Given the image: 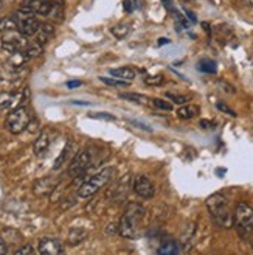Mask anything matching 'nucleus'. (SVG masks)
Returning a JSON list of instances; mask_svg holds the SVG:
<instances>
[{
	"label": "nucleus",
	"mask_w": 253,
	"mask_h": 255,
	"mask_svg": "<svg viewBox=\"0 0 253 255\" xmlns=\"http://www.w3.org/2000/svg\"><path fill=\"white\" fill-rule=\"evenodd\" d=\"M241 2H243L246 6H249L250 9H253V0H241Z\"/></svg>",
	"instance_id": "obj_39"
},
{
	"label": "nucleus",
	"mask_w": 253,
	"mask_h": 255,
	"mask_svg": "<svg viewBox=\"0 0 253 255\" xmlns=\"http://www.w3.org/2000/svg\"><path fill=\"white\" fill-rule=\"evenodd\" d=\"M99 80L103 81L104 84H107V86H115V87H128L131 84L128 81H123V80H118V78H104V76H99Z\"/></svg>",
	"instance_id": "obj_27"
},
{
	"label": "nucleus",
	"mask_w": 253,
	"mask_h": 255,
	"mask_svg": "<svg viewBox=\"0 0 253 255\" xmlns=\"http://www.w3.org/2000/svg\"><path fill=\"white\" fill-rule=\"evenodd\" d=\"M233 226L243 238H249L253 232V209L247 202H238L233 213Z\"/></svg>",
	"instance_id": "obj_4"
},
{
	"label": "nucleus",
	"mask_w": 253,
	"mask_h": 255,
	"mask_svg": "<svg viewBox=\"0 0 253 255\" xmlns=\"http://www.w3.org/2000/svg\"><path fill=\"white\" fill-rule=\"evenodd\" d=\"M50 148V135L48 132H41L39 137L34 140L33 143V151L36 156H42L47 152V149Z\"/></svg>",
	"instance_id": "obj_15"
},
{
	"label": "nucleus",
	"mask_w": 253,
	"mask_h": 255,
	"mask_svg": "<svg viewBox=\"0 0 253 255\" xmlns=\"http://www.w3.org/2000/svg\"><path fill=\"white\" fill-rule=\"evenodd\" d=\"M17 30V22L14 17H0V33H8Z\"/></svg>",
	"instance_id": "obj_23"
},
{
	"label": "nucleus",
	"mask_w": 253,
	"mask_h": 255,
	"mask_svg": "<svg viewBox=\"0 0 253 255\" xmlns=\"http://www.w3.org/2000/svg\"><path fill=\"white\" fill-rule=\"evenodd\" d=\"M199 106L196 105H183L182 108L177 109V116L182 120H189V119H194L196 116H199Z\"/></svg>",
	"instance_id": "obj_19"
},
{
	"label": "nucleus",
	"mask_w": 253,
	"mask_h": 255,
	"mask_svg": "<svg viewBox=\"0 0 253 255\" xmlns=\"http://www.w3.org/2000/svg\"><path fill=\"white\" fill-rule=\"evenodd\" d=\"M37 252H39V255H62V245L58 238L44 237L39 240Z\"/></svg>",
	"instance_id": "obj_12"
},
{
	"label": "nucleus",
	"mask_w": 253,
	"mask_h": 255,
	"mask_svg": "<svg viewBox=\"0 0 253 255\" xmlns=\"http://www.w3.org/2000/svg\"><path fill=\"white\" fill-rule=\"evenodd\" d=\"M70 148H72V142H69L66 146H64V149L61 151V154H59V157L55 160V170H58V168H61L62 167V163H64L66 160H67V156H69V151H70Z\"/></svg>",
	"instance_id": "obj_26"
},
{
	"label": "nucleus",
	"mask_w": 253,
	"mask_h": 255,
	"mask_svg": "<svg viewBox=\"0 0 253 255\" xmlns=\"http://www.w3.org/2000/svg\"><path fill=\"white\" fill-rule=\"evenodd\" d=\"M81 84H83V83H81L80 80H75V81H69V83H67V87H69V89H73V87H80Z\"/></svg>",
	"instance_id": "obj_38"
},
{
	"label": "nucleus",
	"mask_w": 253,
	"mask_h": 255,
	"mask_svg": "<svg viewBox=\"0 0 253 255\" xmlns=\"http://www.w3.org/2000/svg\"><path fill=\"white\" fill-rule=\"evenodd\" d=\"M207 209L219 227L230 229L233 227V212L230 209L229 199L221 193H214L210 198H207Z\"/></svg>",
	"instance_id": "obj_2"
},
{
	"label": "nucleus",
	"mask_w": 253,
	"mask_h": 255,
	"mask_svg": "<svg viewBox=\"0 0 253 255\" xmlns=\"http://www.w3.org/2000/svg\"><path fill=\"white\" fill-rule=\"evenodd\" d=\"M2 6H3V2H2V0H0V9H2Z\"/></svg>",
	"instance_id": "obj_44"
},
{
	"label": "nucleus",
	"mask_w": 253,
	"mask_h": 255,
	"mask_svg": "<svg viewBox=\"0 0 253 255\" xmlns=\"http://www.w3.org/2000/svg\"><path fill=\"white\" fill-rule=\"evenodd\" d=\"M186 14H188V17H189V19H191V22H196V16L193 14L191 11H186Z\"/></svg>",
	"instance_id": "obj_42"
},
{
	"label": "nucleus",
	"mask_w": 253,
	"mask_h": 255,
	"mask_svg": "<svg viewBox=\"0 0 253 255\" xmlns=\"http://www.w3.org/2000/svg\"><path fill=\"white\" fill-rule=\"evenodd\" d=\"M167 98L169 100V101H172V103H175V105H185V103H188L189 101V95H180V94H174V92H167Z\"/></svg>",
	"instance_id": "obj_25"
},
{
	"label": "nucleus",
	"mask_w": 253,
	"mask_h": 255,
	"mask_svg": "<svg viewBox=\"0 0 253 255\" xmlns=\"http://www.w3.org/2000/svg\"><path fill=\"white\" fill-rule=\"evenodd\" d=\"M92 162H93V154L90 152V149L80 151L70 163L69 176H72L73 179H77V177H80L81 174H84L88 168H90Z\"/></svg>",
	"instance_id": "obj_6"
},
{
	"label": "nucleus",
	"mask_w": 253,
	"mask_h": 255,
	"mask_svg": "<svg viewBox=\"0 0 253 255\" xmlns=\"http://www.w3.org/2000/svg\"><path fill=\"white\" fill-rule=\"evenodd\" d=\"M123 6H124V11L126 12H132V9H134L132 0H123Z\"/></svg>",
	"instance_id": "obj_36"
},
{
	"label": "nucleus",
	"mask_w": 253,
	"mask_h": 255,
	"mask_svg": "<svg viewBox=\"0 0 253 255\" xmlns=\"http://www.w3.org/2000/svg\"><path fill=\"white\" fill-rule=\"evenodd\" d=\"M8 254V245L5 243V240L0 237V255H6Z\"/></svg>",
	"instance_id": "obj_35"
},
{
	"label": "nucleus",
	"mask_w": 253,
	"mask_h": 255,
	"mask_svg": "<svg viewBox=\"0 0 253 255\" xmlns=\"http://www.w3.org/2000/svg\"><path fill=\"white\" fill-rule=\"evenodd\" d=\"M135 2H137V8H142V5H143L142 0H135Z\"/></svg>",
	"instance_id": "obj_43"
},
{
	"label": "nucleus",
	"mask_w": 253,
	"mask_h": 255,
	"mask_svg": "<svg viewBox=\"0 0 253 255\" xmlns=\"http://www.w3.org/2000/svg\"><path fill=\"white\" fill-rule=\"evenodd\" d=\"M159 255H177L180 252V246L174 238H165L157 249Z\"/></svg>",
	"instance_id": "obj_13"
},
{
	"label": "nucleus",
	"mask_w": 253,
	"mask_h": 255,
	"mask_svg": "<svg viewBox=\"0 0 253 255\" xmlns=\"http://www.w3.org/2000/svg\"><path fill=\"white\" fill-rule=\"evenodd\" d=\"M110 75L115 76V78H118V80L131 83V81H134L137 72L132 67H120V69H112L110 70Z\"/></svg>",
	"instance_id": "obj_17"
},
{
	"label": "nucleus",
	"mask_w": 253,
	"mask_h": 255,
	"mask_svg": "<svg viewBox=\"0 0 253 255\" xmlns=\"http://www.w3.org/2000/svg\"><path fill=\"white\" fill-rule=\"evenodd\" d=\"M14 255H36V251L31 245H23L14 252Z\"/></svg>",
	"instance_id": "obj_30"
},
{
	"label": "nucleus",
	"mask_w": 253,
	"mask_h": 255,
	"mask_svg": "<svg viewBox=\"0 0 253 255\" xmlns=\"http://www.w3.org/2000/svg\"><path fill=\"white\" fill-rule=\"evenodd\" d=\"M52 0H22L20 3V9L19 12H23V14H39V16H50L53 8Z\"/></svg>",
	"instance_id": "obj_7"
},
{
	"label": "nucleus",
	"mask_w": 253,
	"mask_h": 255,
	"mask_svg": "<svg viewBox=\"0 0 253 255\" xmlns=\"http://www.w3.org/2000/svg\"><path fill=\"white\" fill-rule=\"evenodd\" d=\"M216 108H218L221 112H224V114H229L230 117H236V112H235L233 109H230L225 103H222V101H218V103H216Z\"/></svg>",
	"instance_id": "obj_32"
},
{
	"label": "nucleus",
	"mask_w": 253,
	"mask_h": 255,
	"mask_svg": "<svg viewBox=\"0 0 253 255\" xmlns=\"http://www.w3.org/2000/svg\"><path fill=\"white\" fill-rule=\"evenodd\" d=\"M14 19H16V22H17V31H19L20 34H23L25 37H28V36H36V33L39 31L41 25H42L34 16L23 14V12H19L17 17H14Z\"/></svg>",
	"instance_id": "obj_9"
},
{
	"label": "nucleus",
	"mask_w": 253,
	"mask_h": 255,
	"mask_svg": "<svg viewBox=\"0 0 253 255\" xmlns=\"http://www.w3.org/2000/svg\"><path fill=\"white\" fill-rule=\"evenodd\" d=\"M28 92L27 89L25 91H17V92H2L0 94V109L8 111V109H16L23 103V100L27 98Z\"/></svg>",
	"instance_id": "obj_11"
},
{
	"label": "nucleus",
	"mask_w": 253,
	"mask_h": 255,
	"mask_svg": "<svg viewBox=\"0 0 253 255\" xmlns=\"http://www.w3.org/2000/svg\"><path fill=\"white\" fill-rule=\"evenodd\" d=\"M120 98L123 100H129L132 103H137V105H146L151 101L149 97L146 95H142V94H134V92H128V94H120Z\"/></svg>",
	"instance_id": "obj_21"
},
{
	"label": "nucleus",
	"mask_w": 253,
	"mask_h": 255,
	"mask_svg": "<svg viewBox=\"0 0 253 255\" xmlns=\"http://www.w3.org/2000/svg\"><path fill=\"white\" fill-rule=\"evenodd\" d=\"M93 119H101V120H115V117L112 116V114H106V112H96V114H92Z\"/></svg>",
	"instance_id": "obj_33"
},
{
	"label": "nucleus",
	"mask_w": 253,
	"mask_h": 255,
	"mask_svg": "<svg viewBox=\"0 0 253 255\" xmlns=\"http://www.w3.org/2000/svg\"><path fill=\"white\" fill-rule=\"evenodd\" d=\"M200 126H202V128H205V129H207L208 126H213V123H210V122H205V120H202V122H200Z\"/></svg>",
	"instance_id": "obj_41"
},
{
	"label": "nucleus",
	"mask_w": 253,
	"mask_h": 255,
	"mask_svg": "<svg viewBox=\"0 0 253 255\" xmlns=\"http://www.w3.org/2000/svg\"><path fill=\"white\" fill-rule=\"evenodd\" d=\"M218 86L219 87H222V89H227V94H235V87L233 86H230V84H227L225 81H218Z\"/></svg>",
	"instance_id": "obj_34"
},
{
	"label": "nucleus",
	"mask_w": 253,
	"mask_h": 255,
	"mask_svg": "<svg viewBox=\"0 0 253 255\" xmlns=\"http://www.w3.org/2000/svg\"><path fill=\"white\" fill-rule=\"evenodd\" d=\"M30 42L27 41V37L23 34H20L17 30L14 31H8L3 34L2 37V48L8 53H19V52H23L25 48H27Z\"/></svg>",
	"instance_id": "obj_8"
},
{
	"label": "nucleus",
	"mask_w": 253,
	"mask_h": 255,
	"mask_svg": "<svg viewBox=\"0 0 253 255\" xmlns=\"http://www.w3.org/2000/svg\"><path fill=\"white\" fill-rule=\"evenodd\" d=\"M128 31H129V28L126 27V25H117V27L112 28V33L117 37H124L126 34H128Z\"/></svg>",
	"instance_id": "obj_31"
},
{
	"label": "nucleus",
	"mask_w": 253,
	"mask_h": 255,
	"mask_svg": "<svg viewBox=\"0 0 253 255\" xmlns=\"http://www.w3.org/2000/svg\"><path fill=\"white\" fill-rule=\"evenodd\" d=\"M165 44H169V39H167V37H160L159 45H165Z\"/></svg>",
	"instance_id": "obj_40"
},
{
	"label": "nucleus",
	"mask_w": 253,
	"mask_h": 255,
	"mask_svg": "<svg viewBox=\"0 0 253 255\" xmlns=\"http://www.w3.org/2000/svg\"><path fill=\"white\" fill-rule=\"evenodd\" d=\"M42 52H44L42 45H41V44H37L36 41H34V42H30V44L27 45V48L23 50L25 56H27L28 59H31V58H37V56H41V55H42Z\"/></svg>",
	"instance_id": "obj_22"
},
{
	"label": "nucleus",
	"mask_w": 253,
	"mask_h": 255,
	"mask_svg": "<svg viewBox=\"0 0 253 255\" xmlns=\"http://www.w3.org/2000/svg\"><path fill=\"white\" fill-rule=\"evenodd\" d=\"M117 170L115 167H107L104 170L98 171L96 174H93L92 177H88L87 181H84L80 188H78V196L80 198H90L93 196L96 191H99L106 184L110 182V179L115 176Z\"/></svg>",
	"instance_id": "obj_3"
},
{
	"label": "nucleus",
	"mask_w": 253,
	"mask_h": 255,
	"mask_svg": "<svg viewBox=\"0 0 253 255\" xmlns=\"http://www.w3.org/2000/svg\"><path fill=\"white\" fill-rule=\"evenodd\" d=\"M162 2H163V5H165V8H167V9H169L171 12L175 9V8H174V5H172V0H162Z\"/></svg>",
	"instance_id": "obj_37"
},
{
	"label": "nucleus",
	"mask_w": 253,
	"mask_h": 255,
	"mask_svg": "<svg viewBox=\"0 0 253 255\" xmlns=\"http://www.w3.org/2000/svg\"><path fill=\"white\" fill-rule=\"evenodd\" d=\"M151 103H153L154 108L157 109H163V111H171L172 109V105L168 103V101L162 100V98H151Z\"/></svg>",
	"instance_id": "obj_28"
},
{
	"label": "nucleus",
	"mask_w": 253,
	"mask_h": 255,
	"mask_svg": "<svg viewBox=\"0 0 253 255\" xmlns=\"http://www.w3.org/2000/svg\"><path fill=\"white\" fill-rule=\"evenodd\" d=\"M30 122H31L30 111L25 106H19L8 114L5 125L11 134H20L30 126Z\"/></svg>",
	"instance_id": "obj_5"
},
{
	"label": "nucleus",
	"mask_w": 253,
	"mask_h": 255,
	"mask_svg": "<svg viewBox=\"0 0 253 255\" xmlns=\"http://www.w3.org/2000/svg\"><path fill=\"white\" fill-rule=\"evenodd\" d=\"M134 193L142 199H151L156 195V187L148 176H137L134 179Z\"/></svg>",
	"instance_id": "obj_10"
},
{
	"label": "nucleus",
	"mask_w": 253,
	"mask_h": 255,
	"mask_svg": "<svg viewBox=\"0 0 253 255\" xmlns=\"http://www.w3.org/2000/svg\"><path fill=\"white\" fill-rule=\"evenodd\" d=\"M55 34V27L52 23H42L39 31L36 33V42L44 45L45 42H48V39Z\"/></svg>",
	"instance_id": "obj_16"
},
{
	"label": "nucleus",
	"mask_w": 253,
	"mask_h": 255,
	"mask_svg": "<svg viewBox=\"0 0 253 255\" xmlns=\"http://www.w3.org/2000/svg\"><path fill=\"white\" fill-rule=\"evenodd\" d=\"M55 187H56V182L52 179V177H44V179L37 181L34 184V193L44 196V195L52 193V191L55 190Z\"/></svg>",
	"instance_id": "obj_14"
},
{
	"label": "nucleus",
	"mask_w": 253,
	"mask_h": 255,
	"mask_svg": "<svg viewBox=\"0 0 253 255\" xmlns=\"http://www.w3.org/2000/svg\"><path fill=\"white\" fill-rule=\"evenodd\" d=\"M197 69L200 72H205V73H216V62H214L213 59H200L199 64H197Z\"/></svg>",
	"instance_id": "obj_24"
},
{
	"label": "nucleus",
	"mask_w": 253,
	"mask_h": 255,
	"mask_svg": "<svg viewBox=\"0 0 253 255\" xmlns=\"http://www.w3.org/2000/svg\"><path fill=\"white\" fill-rule=\"evenodd\" d=\"M143 81L148 86H160L163 81H165V78H163V75H153V76H146Z\"/></svg>",
	"instance_id": "obj_29"
},
{
	"label": "nucleus",
	"mask_w": 253,
	"mask_h": 255,
	"mask_svg": "<svg viewBox=\"0 0 253 255\" xmlns=\"http://www.w3.org/2000/svg\"><path fill=\"white\" fill-rule=\"evenodd\" d=\"M194 235H196V224L189 223L185 227V231L182 232V237H180V243L185 249H189V246H191L193 240H194Z\"/></svg>",
	"instance_id": "obj_18"
},
{
	"label": "nucleus",
	"mask_w": 253,
	"mask_h": 255,
	"mask_svg": "<svg viewBox=\"0 0 253 255\" xmlns=\"http://www.w3.org/2000/svg\"><path fill=\"white\" fill-rule=\"evenodd\" d=\"M145 207L142 204L137 202H131L126 210L123 212L120 223H118V234L123 238H129V240H135L138 235H140V226L143 223L145 218Z\"/></svg>",
	"instance_id": "obj_1"
},
{
	"label": "nucleus",
	"mask_w": 253,
	"mask_h": 255,
	"mask_svg": "<svg viewBox=\"0 0 253 255\" xmlns=\"http://www.w3.org/2000/svg\"><path fill=\"white\" fill-rule=\"evenodd\" d=\"M85 237H87L85 231H83V229H80V227H75L69 232V245H72V246L78 245V243H81V241H84Z\"/></svg>",
	"instance_id": "obj_20"
}]
</instances>
